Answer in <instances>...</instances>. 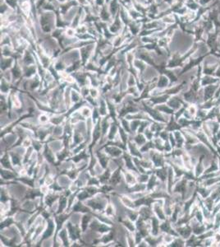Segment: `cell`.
Segmentation results:
<instances>
[{
  "mask_svg": "<svg viewBox=\"0 0 220 247\" xmlns=\"http://www.w3.org/2000/svg\"><path fill=\"white\" fill-rule=\"evenodd\" d=\"M218 108H219V111H220V105H218Z\"/></svg>",
  "mask_w": 220,
  "mask_h": 247,
  "instance_id": "44",
  "label": "cell"
},
{
  "mask_svg": "<svg viewBox=\"0 0 220 247\" xmlns=\"http://www.w3.org/2000/svg\"><path fill=\"white\" fill-rule=\"evenodd\" d=\"M53 230H54V225L52 224V223H49V228H48L47 231L45 232V233H44V239H45V238H47L48 236H49L51 235L52 232H53Z\"/></svg>",
  "mask_w": 220,
  "mask_h": 247,
  "instance_id": "20",
  "label": "cell"
},
{
  "mask_svg": "<svg viewBox=\"0 0 220 247\" xmlns=\"http://www.w3.org/2000/svg\"><path fill=\"white\" fill-rule=\"evenodd\" d=\"M145 109H146V110L149 111V114H150V115H151L152 116H153V117L155 119V120H159V121H162V122H165V120H164V118L162 117L161 115H159V113L157 112V111L151 110V109H149V108L148 107V106H146V105H145Z\"/></svg>",
  "mask_w": 220,
  "mask_h": 247,
  "instance_id": "14",
  "label": "cell"
},
{
  "mask_svg": "<svg viewBox=\"0 0 220 247\" xmlns=\"http://www.w3.org/2000/svg\"><path fill=\"white\" fill-rule=\"evenodd\" d=\"M219 246H220V245H219Z\"/></svg>",
  "mask_w": 220,
  "mask_h": 247,
  "instance_id": "45",
  "label": "cell"
},
{
  "mask_svg": "<svg viewBox=\"0 0 220 247\" xmlns=\"http://www.w3.org/2000/svg\"><path fill=\"white\" fill-rule=\"evenodd\" d=\"M218 146H219V147H220V139L218 140Z\"/></svg>",
  "mask_w": 220,
  "mask_h": 247,
  "instance_id": "43",
  "label": "cell"
},
{
  "mask_svg": "<svg viewBox=\"0 0 220 247\" xmlns=\"http://www.w3.org/2000/svg\"><path fill=\"white\" fill-rule=\"evenodd\" d=\"M213 224L214 228L213 229L215 232L219 231L220 229V211L217 212V213L214 215V219H213Z\"/></svg>",
  "mask_w": 220,
  "mask_h": 247,
  "instance_id": "11",
  "label": "cell"
},
{
  "mask_svg": "<svg viewBox=\"0 0 220 247\" xmlns=\"http://www.w3.org/2000/svg\"><path fill=\"white\" fill-rule=\"evenodd\" d=\"M219 85L220 82L219 83H214V84H211V85L204 87V100H205V101L214 98L215 93L217 90H218Z\"/></svg>",
  "mask_w": 220,
  "mask_h": 247,
  "instance_id": "1",
  "label": "cell"
},
{
  "mask_svg": "<svg viewBox=\"0 0 220 247\" xmlns=\"http://www.w3.org/2000/svg\"><path fill=\"white\" fill-rule=\"evenodd\" d=\"M45 156H46L47 159L49 160V162H53V159H52L51 155L49 154V151H47V148H46V150H45Z\"/></svg>",
  "mask_w": 220,
  "mask_h": 247,
  "instance_id": "30",
  "label": "cell"
},
{
  "mask_svg": "<svg viewBox=\"0 0 220 247\" xmlns=\"http://www.w3.org/2000/svg\"><path fill=\"white\" fill-rule=\"evenodd\" d=\"M202 200H203L204 205L206 206L209 210H210L211 212H213L214 208V206H215V200H214V198H211L210 196L208 197V198H205V199H202Z\"/></svg>",
  "mask_w": 220,
  "mask_h": 247,
  "instance_id": "10",
  "label": "cell"
},
{
  "mask_svg": "<svg viewBox=\"0 0 220 247\" xmlns=\"http://www.w3.org/2000/svg\"><path fill=\"white\" fill-rule=\"evenodd\" d=\"M145 126V124H144V125H142V126H141V129H140V132H141V131H142V130H143V128H144Z\"/></svg>",
  "mask_w": 220,
  "mask_h": 247,
  "instance_id": "42",
  "label": "cell"
},
{
  "mask_svg": "<svg viewBox=\"0 0 220 247\" xmlns=\"http://www.w3.org/2000/svg\"><path fill=\"white\" fill-rule=\"evenodd\" d=\"M185 239L184 238H177L175 241H173L172 244L170 245V246H183V245H186V241H184Z\"/></svg>",
  "mask_w": 220,
  "mask_h": 247,
  "instance_id": "15",
  "label": "cell"
},
{
  "mask_svg": "<svg viewBox=\"0 0 220 247\" xmlns=\"http://www.w3.org/2000/svg\"><path fill=\"white\" fill-rule=\"evenodd\" d=\"M2 163L3 165H4L5 166H7V167H10V166H9V162H7V158H6V157H4V158H3V159L2 160Z\"/></svg>",
  "mask_w": 220,
  "mask_h": 247,
  "instance_id": "36",
  "label": "cell"
},
{
  "mask_svg": "<svg viewBox=\"0 0 220 247\" xmlns=\"http://www.w3.org/2000/svg\"><path fill=\"white\" fill-rule=\"evenodd\" d=\"M168 83H169V81H168V79H167L166 77H161L160 79H159V87H164L168 85Z\"/></svg>",
  "mask_w": 220,
  "mask_h": 247,
  "instance_id": "22",
  "label": "cell"
},
{
  "mask_svg": "<svg viewBox=\"0 0 220 247\" xmlns=\"http://www.w3.org/2000/svg\"><path fill=\"white\" fill-rule=\"evenodd\" d=\"M60 236H61L62 238L63 239L64 242H65V245H67V242L66 239H65V237H66V232H65V231H63V232H62L61 234H60Z\"/></svg>",
  "mask_w": 220,
  "mask_h": 247,
  "instance_id": "35",
  "label": "cell"
},
{
  "mask_svg": "<svg viewBox=\"0 0 220 247\" xmlns=\"http://www.w3.org/2000/svg\"><path fill=\"white\" fill-rule=\"evenodd\" d=\"M54 200H55V197H49V198H47V203H48L49 205H51L52 202Z\"/></svg>",
  "mask_w": 220,
  "mask_h": 247,
  "instance_id": "34",
  "label": "cell"
},
{
  "mask_svg": "<svg viewBox=\"0 0 220 247\" xmlns=\"http://www.w3.org/2000/svg\"><path fill=\"white\" fill-rule=\"evenodd\" d=\"M207 114H208V110L198 107V110H197V113H196V119L205 121L206 119V116H207Z\"/></svg>",
  "mask_w": 220,
  "mask_h": 247,
  "instance_id": "12",
  "label": "cell"
},
{
  "mask_svg": "<svg viewBox=\"0 0 220 247\" xmlns=\"http://www.w3.org/2000/svg\"><path fill=\"white\" fill-rule=\"evenodd\" d=\"M89 221V218L88 217H86V216H85L83 218V229L85 230L86 229V224H87V223H88Z\"/></svg>",
  "mask_w": 220,
  "mask_h": 247,
  "instance_id": "29",
  "label": "cell"
},
{
  "mask_svg": "<svg viewBox=\"0 0 220 247\" xmlns=\"http://www.w3.org/2000/svg\"><path fill=\"white\" fill-rule=\"evenodd\" d=\"M173 174L174 171L173 168H170L169 170V190H171L172 185H173Z\"/></svg>",
  "mask_w": 220,
  "mask_h": 247,
  "instance_id": "16",
  "label": "cell"
},
{
  "mask_svg": "<svg viewBox=\"0 0 220 247\" xmlns=\"http://www.w3.org/2000/svg\"><path fill=\"white\" fill-rule=\"evenodd\" d=\"M155 209H156L157 213H158V215H159V218H160V219H162V220H164V219L165 218H164V213H163V212H162L161 209H160V208H159V207H156V208H155Z\"/></svg>",
  "mask_w": 220,
  "mask_h": 247,
  "instance_id": "26",
  "label": "cell"
},
{
  "mask_svg": "<svg viewBox=\"0 0 220 247\" xmlns=\"http://www.w3.org/2000/svg\"><path fill=\"white\" fill-rule=\"evenodd\" d=\"M214 106H217L216 105V99L213 98V99H210V100H206L204 101L203 103H201L200 105H198L199 108H202V109H205V110H210V109H212Z\"/></svg>",
  "mask_w": 220,
  "mask_h": 247,
  "instance_id": "9",
  "label": "cell"
},
{
  "mask_svg": "<svg viewBox=\"0 0 220 247\" xmlns=\"http://www.w3.org/2000/svg\"><path fill=\"white\" fill-rule=\"evenodd\" d=\"M168 98H169V96L166 95L164 96H160L159 98H153L152 101H154L155 103H164L168 100Z\"/></svg>",
  "mask_w": 220,
  "mask_h": 247,
  "instance_id": "19",
  "label": "cell"
},
{
  "mask_svg": "<svg viewBox=\"0 0 220 247\" xmlns=\"http://www.w3.org/2000/svg\"><path fill=\"white\" fill-rule=\"evenodd\" d=\"M182 105H185V101H184V100H181L178 97L171 98L169 100V107H171L173 110H179L181 106H183Z\"/></svg>",
  "mask_w": 220,
  "mask_h": 247,
  "instance_id": "5",
  "label": "cell"
},
{
  "mask_svg": "<svg viewBox=\"0 0 220 247\" xmlns=\"http://www.w3.org/2000/svg\"><path fill=\"white\" fill-rule=\"evenodd\" d=\"M213 239L216 244V246H219L220 245V231H217L214 232V235L213 236Z\"/></svg>",
  "mask_w": 220,
  "mask_h": 247,
  "instance_id": "21",
  "label": "cell"
},
{
  "mask_svg": "<svg viewBox=\"0 0 220 247\" xmlns=\"http://www.w3.org/2000/svg\"><path fill=\"white\" fill-rule=\"evenodd\" d=\"M87 196H88L87 193H86V192H83V193L81 194H80V196H79V198H80V199H83V198H86Z\"/></svg>",
  "mask_w": 220,
  "mask_h": 247,
  "instance_id": "37",
  "label": "cell"
},
{
  "mask_svg": "<svg viewBox=\"0 0 220 247\" xmlns=\"http://www.w3.org/2000/svg\"><path fill=\"white\" fill-rule=\"evenodd\" d=\"M158 109H159V110L163 111V112L168 113V114H170V115H173V111H174V110H173L171 107H169V106H166V105H162V106L159 107Z\"/></svg>",
  "mask_w": 220,
  "mask_h": 247,
  "instance_id": "17",
  "label": "cell"
},
{
  "mask_svg": "<svg viewBox=\"0 0 220 247\" xmlns=\"http://www.w3.org/2000/svg\"><path fill=\"white\" fill-rule=\"evenodd\" d=\"M206 125H208L209 129L210 130L214 137H216V135L220 130V124L217 121V120H205Z\"/></svg>",
  "mask_w": 220,
  "mask_h": 247,
  "instance_id": "4",
  "label": "cell"
},
{
  "mask_svg": "<svg viewBox=\"0 0 220 247\" xmlns=\"http://www.w3.org/2000/svg\"><path fill=\"white\" fill-rule=\"evenodd\" d=\"M92 203V204H91V205L92 206L93 208H100H100H102V206H101L100 204V203H95V202H94V203Z\"/></svg>",
  "mask_w": 220,
  "mask_h": 247,
  "instance_id": "33",
  "label": "cell"
},
{
  "mask_svg": "<svg viewBox=\"0 0 220 247\" xmlns=\"http://www.w3.org/2000/svg\"><path fill=\"white\" fill-rule=\"evenodd\" d=\"M68 228L69 229H70V233H71V238H72V239H76V238L78 236V231H75V229L71 227V224H69Z\"/></svg>",
  "mask_w": 220,
  "mask_h": 247,
  "instance_id": "24",
  "label": "cell"
},
{
  "mask_svg": "<svg viewBox=\"0 0 220 247\" xmlns=\"http://www.w3.org/2000/svg\"><path fill=\"white\" fill-rule=\"evenodd\" d=\"M177 232L178 235L181 236V237L184 238L185 240L188 239V238L193 234V232H192V228H191V227L190 226L189 223L185 224V225L179 226L178 228H177Z\"/></svg>",
  "mask_w": 220,
  "mask_h": 247,
  "instance_id": "2",
  "label": "cell"
},
{
  "mask_svg": "<svg viewBox=\"0 0 220 247\" xmlns=\"http://www.w3.org/2000/svg\"><path fill=\"white\" fill-rule=\"evenodd\" d=\"M153 159H154V163H155V165H156L157 166H163V159H162L161 157H159V156H157V155H155Z\"/></svg>",
  "mask_w": 220,
  "mask_h": 247,
  "instance_id": "25",
  "label": "cell"
},
{
  "mask_svg": "<svg viewBox=\"0 0 220 247\" xmlns=\"http://www.w3.org/2000/svg\"><path fill=\"white\" fill-rule=\"evenodd\" d=\"M193 171H194V173H195V176H196V179H199L201 176H203L204 175L205 171H206V167H205V166H204L201 158L200 159V161L197 162V164L194 166Z\"/></svg>",
  "mask_w": 220,
  "mask_h": 247,
  "instance_id": "6",
  "label": "cell"
},
{
  "mask_svg": "<svg viewBox=\"0 0 220 247\" xmlns=\"http://www.w3.org/2000/svg\"><path fill=\"white\" fill-rule=\"evenodd\" d=\"M107 230H108V228H106V227H104V226H101L100 228V232H106Z\"/></svg>",
  "mask_w": 220,
  "mask_h": 247,
  "instance_id": "39",
  "label": "cell"
},
{
  "mask_svg": "<svg viewBox=\"0 0 220 247\" xmlns=\"http://www.w3.org/2000/svg\"><path fill=\"white\" fill-rule=\"evenodd\" d=\"M220 79L215 76H212V75H203L201 77V87H206V86L211 85V84H214V83H219Z\"/></svg>",
  "mask_w": 220,
  "mask_h": 247,
  "instance_id": "3",
  "label": "cell"
},
{
  "mask_svg": "<svg viewBox=\"0 0 220 247\" xmlns=\"http://www.w3.org/2000/svg\"><path fill=\"white\" fill-rule=\"evenodd\" d=\"M136 142L138 143H144L145 139L143 138V137L142 136H137L136 138Z\"/></svg>",
  "mask_w": 220,
  "mask_h": 247,
  "instance_id": "31",
  "label": "cell"
},
{
  "mask_svg": "<svg viewBox=\"0 0 220 247\" xmlns=\"http://www.w3.org/2000/svg\"><path fill=\"white\" fill-rule=\"evenodd\" d=\"M218 184H220V183H218Z\"/></svg>",
  "mask_w": 220,
  "mask_h": 247,
  "instance_id": "46",
  "label": "cell"
},
{
  "mask_svg": "<svg viewBox=\"0 0 220 247\" xmlns=\"http://www.w3.org/2000/svg\"><path fill=\"white\" fill-rule=\"evenodd\" d=\"M149 147H153V145H152V143H148V144H147V146H145V147H143V148H142V151H144V150H145V149H148Z\"/></svg>",
  "mask_w": 220,
  "mask_h": 247,
  "instance_id": "40",
  "label": "cell"
},
{
  "mask_svg": "<svg viewBox=\"0 0 220 247\" xmlns=\"http://www.w3.org/2000/svg\"><path fill=\"white\" fill-rule=\"evenodd\" d=\"M82 157H86V155H85V153H84V152H82V153H81V155H80V156H78V157H75L73 160L75 161V162H78L79 160L81 159Z\"/></svg>",
  "mask_w": 220,
  "mask_h": 247,
  "instance_id": "32",
  "label": "cell"
},
{
  "mask_svg": "<svg viewBox=\"0 0 220 247\" xmlns=\"http://www.w3.org/2000/svg\"><path fill=\"white\" fill-rule=\"evenodd\" d=\"M126 161H127V166H129L130 168L133 169V166H132V163H131V161H130L129 157H126Z\"/></svg>",
  "mask_w": 220,
  "mask_h": 247,
  "instance_id": "38",
  "label": "cell"
},
{
  "mask_svg": "<svg viewBox=\"0 0 220 247\" xmlns=\"http://www.w3.org/2000/svg\"><path fill=\"white\" fill-rule=\"evenodd\" d=\"M157 175H158V176H159V178L161 179L163 181H164L166 180L167 171L165 169H161V170L157 171Z\"/></svg>",
  "mask_w": 220,
  "mask_h": 247,
  "instance_id": "18",
  "label": "cell"
},
{
  "mask_svg": "<svg viewBox=\"0 0 220 247\" xmlns=\"http://www.w3.org/2000/svg\"><path fill=\"white\" fill-rule=\"evenodd\" d=\"M13 162H14L15 164H17V163H18V162H19V160L17 159V157H13Z\"/></svg>",
  "mask_w": 220,
  "mask_h": 247,
  "instance_id": "41",
  "label": "cell"
},
{
  "mask_svg": "<svg viewBox=\"0 0 220 247\" xmlns=\"http://www.w3.org/2000/svg\"><path fill=\"white\" fill-rule=\"evenodd\" d=\"M108 151H111V152H109L111 154L114 155V156H117V155H119L120 153H121V152H120L119 150L116 149V148H110V149H108Z\"/></svg>",
  "mask_w": 220,
  "mask_h": 247,
  "instance_id": "27",
  "label": "cell"
},
{
  "mask_svg": "<svg viewBox=\"0 0 220 247\" xmlns=\"http://www.w3.org/2000/svg\"><path fill=\"white\" fill-rule=\"evenodd\" d=\"M216 171H219V164H218V156H216L214 158V160L210 163V166L206 170L205 173H211V172H216Z\"/></svg>",
  "mask_w": 220,
  "mask_h": 247,
  "instance_id": "8",
  "label": "cell"
},
{
  "mask_svg": "<svg viewBox=\"0 0 220 247\" xmlns=\"http://www.w3.org/2000/svg\"><path fill=\"white\" fill-rule=\"evenodd\" d=\"M158 220L155 218H153V234L157 235L158 233V229H159V224H158Z\"/></svg>",
  "mask_w": 220,
  "mask_h": 247,
  "instance_id": "23",
  "label": "cell"
},
{
  "mask_svg": "<svg viewBox=\"0 0 220 247\" xmlns=\"http://www.w3.org/2000/svg\"><path fill=\"white\" fill-rule=\"evenodd\" d=\"M154 183H155V177H154V176H152L151 179H150V181H149V185H148V188L151 189L152 187L154 186Z\"/></svg>",
  "mask_w": 220,
  "mask_h": 247,
  "instance_id": "28",
  "label": "cell"
},
{
  "mask_svg": "<svg viewBox=\"0 0 220 247\" xmlns=\"http://www.w3.org/2000/svg\"><path fill=\"white\" fill-rule=\"evenodd\" d=\"M173 135L174 138H175V140H176L177 147L178 148H181L183 146H185V137H184L183 134L180 130L174 131Z\"/></svg>",
  "mask_w": 220,
  "mask_h": 247,
  "instance_id": "7",
  "label": "cell"
},
{
  "mask_svg": "<svg viewBox=\"0 0 220 247\" xmlns=\"http://www.w3.org/2000/svg\"><path fill=\"white\" fill-rule=\"evenodd\" d=\"M181 130V127L180 126L178 122H176L174 120H172L171 122L169 123L168 127H167V130H169V131H177V130Z\"/></svg>",
  "mask_w": 220,
  "mask_h": 247,
  "instance_id": "13",
  "label": "cell"
}]
</instances>
